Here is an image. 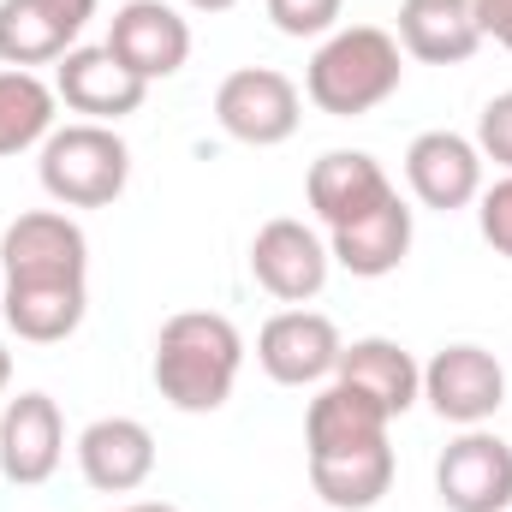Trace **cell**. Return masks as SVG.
I'll return each instance as SVG.
<instances>
[{
    "instance_id": "obj_1",
    "label": "cell",
    "mask_w": 512,
    "mask_h": 512,
    "mask_svg": "<svg viewBox=\"0 0 512 512\" xmlns=\"http://www.w3.org/2000/svg\"><path fill=\"white\" fill-rule=\"evenodd\" d=\"M239 370H245V340L227 316L215 310H179L161 322L155 334V364L149 376L161 387V399L173 411H221L239 387Z\"/></svg>"
},
{
    "instance_id": "obj_2",
    "label": "cell",
    "mask_w": 512,
    "mask_h": 512,
    "mask_svg": "<svg viewBox=\"0 0 512 512\" xmlns=\"http://www.w3.org/2000/svg\"><path fill=\"white\" fill-rule=\"evenodd\" d=\"M399 78H405V48L376 24H346L322 36V48L310 54L304 96L328 120H364L399 90Z\"/></svg>"
},
{
    "instance_id": "obj_3",
    "label": "cell",
    "mask_w": 512,
    "mask_h": 512,
    "mask_svg": "<svg viewBox=\"0 0 512 512\" xmlns=\"http://www.w3.org/2000/svg\"><path fill=\"white\" fill-rule=\"evenodd\" d=\"M36 173L60 209H108L131 179V149L114 126H96V120L54 126L42 143Z\"/></svg>"
},
{
    "instance_id": "obj_4",
    "label": "cell",
    "mask_w": 512,
    "mask_h": 512,
    "mask_svg": "<svg viewBox=\"0 0 512 512\" xmlns=\"http://www.w3.org/2000/svg\"><path fill=\"white\" fill-rule=\"evenodd\" d=\"M423 399L441 423L453 429H483L501 405H507V370L495 352L459 340V346H441L429 364H423Z\"/></svg>"
},
{
    "instance_id": "obj_5",
    "label": "cell",
    "mask_w": 512,
    "mask_h": 512,
    "mask_svg": "<svg viewBox=\"0 0 512 512\" xmlns=\"http://www.w3.org/2000/svg\"><path fill=\"white\" fill-rule=\"evenodd\" d=\"M215 120L227 137H239V143H251V149H274V143H286L298 120H304V96H298V84L286 78V72H274V66H239V72H227L221 78V90H215Z\"/></svg>"
},
{
    "instance_id": "obj_6",
    "label": "cell",
    "mask_w": 512,
    "mask_h": 512,
    "mask_svg": "<svg viewBox=\"0 0 512 512\" xmlns=\"http://www.w3.org/2000/svg\"><path fill=\"white\" fill-rule=\"evenodd\" d=\"M340 352H346V340H340V328H334V316H322V310H280V316H268L262 322V334H256V364H262V376L280 387H316L328 382L334 370H340Z\"/></svg>"
},
{
    "instance_id": "obj_7",
    "label": "cell",
    "mask_w": 512,
    "mask_h": 512,
    "mask_svg": "<svg viewBox=\"0 0 512 512\" xmlns=\"http://www.w3.org/2000/svg\"><path fill=\"white\" fill-rule=\"evenodd\" d=\"M435 495L447 512H507L512 507V447L489 429H459L435 459Z\"/></svg>"
},
{
    "instance_id": "obj_8",
    "label": "cell",
    "mask_w": 512,
    "mask_h": 512,
    "mask_svg": "<svg viewBox=\"0 0 512 512\" xmlns=\"http://www.w3.org/2000/svg\"><path fill=\"white\" fill-rule=\"evenodd\" d=\"M0 268L6 280H84L90 239L66 209H30L0 233Z\"/></svg>"
},
{
    "instance_id": "obj_9",
    "label": "cell",
    "mask_w": 512,
    "mask_h": 512,
    "mask_svg": "<svg viewBox=\"0 0 512 512\" xmlns=\"http://www.w3.org/2000/svg\"><path fill=\"white\" fill-rule=\"evenodd\" d=\"M108 54L143 84H161L191 60V24L167 0H126L108 24Z\"/></svg>"
},
{
    "instance_id": "obj_10",
    "label": "cell",
    "mask_w": 512,
    "mask_h": 512,
    "mask_svg": "<svg viewBox=\"0 0 512 512\" xmlns=\"http://www.w3.org/2000/svg\"><path fill=\"white\" fill-rule=\"evenodd\" d=\"M405 185L423 209H471L483 197V149L459 131H417L405 149Z\"/></svg>"
},
{
    "instance_id": "obj_11",
    "label": "cell",
    "mask_w": 512,
    "mask_h": 512,
    "mask_svg": "<svg viewBox=\"0 0 512 512\" xmlns=\"http://www.w3.org/2000/svg\"><path fill=\"white\" fill-rule=\"evenodd\" d=\"M328 268H334L328 239H322V233H310V227H304V221H292V215L268 221V227L251 239L256 286H262L268 298H280V304H304V298H316V292L328 286Z\"/></svg>"
},
{
    "instance_id": "obj_12",
    "label": "cell",
    "mask_w": 512,
    "mask_h": 512,
    "mask_svg": "<svg viewBox=\"0 0 512 512\" xmlns=\"http://www.w3.org/2000/svg\"><path fill=\"white\" fill-rule=\"evenodd\" d=\"M54 96H60L72 114L96 120V126H120L126 114L143 108L149 84H143L137 72H126V66L108 54V42H102V48H72L66 60H54Z\"/></svg>"
},
{
    "instance_id": "obj_13",
    "label": "cell",
    "mask_w": 512,
    "mask_h": 512,
    "mask_svg": "<svg viewBox=\"0 0 512 512\" xmlns=\"http://www.w3.org/2000/svg\"><path fill=\"white\" fill-rule=\"evenodd\" d=\"M66 459V423L48 393H18L0 411V471L18 489H36L60 471Z\"/></svg>"
},
{
    "instance_id": "obj_14",
    "label": "cell",
    "mask_w": 512,
    "mask_h": 512,
    "mask_svg": "<svg viewBox=\"0 0 512 512\" xmlns=\"http://www.w3.org/2000/svg\"><path fill=\"white\" fill-rule=\"evenodd\" d=\"M304 197H310L316 221L334 233V227H352L358 215L382 209L387 197H393V179L382 173V161L370 149H328V155L310 161Z\"/></svg>"
},
{
    "instance_id": "obj_15",
    "label": "cell",
    "mask_w": 512,
    "mask_h": 512,
    "mask_svg": "<svg viewBox=\"0 0 512 512\" xmlns=\"http://www.w3.org/2000/svg\"><path fill=\"white\" fill-rule=\"evenodd\" d=\"M78 471L96 495H131L155 471V435L137 417H96L78 435Z\"/></svg>"
},
{
    "instance_id": "obj_16",
    "label": "cell",
    "mask_w": 512,
    "mask_h": 512,
    "mask_svg": "<svg viewBox=\"0 0 512 512\" xmlns=\"http://www.w3.org/2000/svg\"><path fill=\"white\" fill-rule=\"evenodd\" d=\"M387 423L393 417L370 393H358L346 382H328L310 399V411H304V453L310 459H340V453L376 447V441H387Z\"/></svg>"
},
{
    "instance_id": "obj_17",
    "label": "cell",
    "mask_w": 512,
    "mask_h": 512,
    "mask_svg": "<svg viewBox=\"0 0 512 512\" xmlns=\"http://www.w3.org/2000/svg\"><path fill=\"white\" fill-rule=\"evenodd\" d=\"M84 310H90V286L84 280H6V292H0L6 328L18 340H30V346L72 340L84 328Z\"/></svg>"
},
{
    "instance_id": "obj_18",
    "label": "cell",
    "mask_w": 512,
    "mask_h": 512,
    "mask_svg": "<svg viewBox=\"0 0 512 512\" xmlns=\"http://www.w3.org/2000/svg\"><path fill=\"white\" fill-rule=\"evenodd\" d=\"M393 42L423 66H465L483 48L477 6L471 0H399V36Z\"/></svg>"
},
{
    "instance_id": "obj_19",
    "label": "cell",
    "mask_w": 512,
    "mask_h": 512,
    "mask_svg": "<svg viewBox=\"0 0 512 512\" xmlns=\"http://www.w3.org/2000/svg\"><path fill=\"white\" fill-rule=\"evenodd\" d=\"M334 382H346V387H358V393H370L387 417H405V411L423 399V364H417V358H411L399 340L370 334V340H352V346L340 352V370H334Z\"/></svg>"
},
{
    "instance_id": "obj_20",
    "label": "cell",
    "mask_w": 512,
    "mask_h": 512,
    "mask_svg": "<svg viewBox=\"0 0 512 512\" xmlns=\"http://www.w3.org/2000/svg\"><path fill=\"white\" fill-rule=\"evenodd\" d=\"M328 256H334L346 274H358V280L393 274V268L411 256V209H405V197L393 191L382 209L358 215L352 227H334V233H328Z\"/></svg>"
},
{
    "instance_id": "obj_21",
    "label": "cell",
    "mask_w": 512,
    "mask_h": 512,
    "mask_svg": "<svg viewBox=\"0 0 512 512\" xmlns=\"http://www.w3.org/2000/svg\"><path fill=\"white\" fill-rule=\"evenodd\" d=\"M310 489L328 501L334 512H370L393 489V447H358L340 459H310Z\"/></svg>"
},
{
    "instance_id": "obj_22",
    "label": "cell",
    "mask_w": 512,
    "mask_h": 512,
    "mask_svg": "<svg viewBox=\"0 0 512 512\" xmlns=\"http://www.w3.org/2000/svg\"><path fill=\"white\" fill-rule=\"evenodd\" d=\"M54 108H60L54 84H42L36 72L6 66V72H0V161L18 155V149L48 143V131H54Z\"/></svg>"
},
{
    "instance_id": "obj_23",
    "label": "cell",
    "mask_w": 512,
    "mask_h": 512,
    "mask_svg": "<svg viewBox=\"0 0 512 512\" xmlns=\"http://www.w3.org/2000/svg\"><path fill=\"white\" fill-rule=\"evenodd\" d=\"M72 48H78V42H72L48 12H36L30 0H0V66L30 72V66L66 60Z\"/></svg>"
},
{
    "instance_id": "obj_24",
    "label": "cell",
    "mask_w": 512,
    "mask_h": 512,
    "mask_svg": "<svg viewBox=\"0 0 512 512\" xmlns=\"http://www.w3.org/2000/svg\"><path fill=\"white\" fill-rule=\"evenodd\" d=\"M268 6V18H274V30L280 36H334L340 30V6L346 0H262Z\"/></svg>"
},
{
    "instance_id": "obj_25",
    "label": "cell",
    "mask_w": 512,
    "mask_h": 512,
    "mask_svg": "<svg viewBox=\"0 0 512 512\" xmlns=\"http://www.w3.org/2000/svg\"><path fill=\"white\" fill-rule=\"evenodd\" d=\"M477 149H483V161H495V167L512 173V90H501V96L477 114Z\"/></svg>"
},
{
    "instance_id": "obj_26",
    "label": "cell",
    "mask_w": 512,
    "mask_h": 512,
    "mask_svg": "<svg viewBox=\"0 0 512 512\" xmlns=\"http://www.w3.org/2000/svg\"><path fill=\"white\" fill-rule=\"evenodd\" d=\"M477 227H483V239L501 256H512V173L477 197Z\"/></svg>"
},
{
    "instance_id": "obj_27",
    "label": "cell",
    "mask_w": 512,
    "mask_h": 512,
    "mask_svg": "<svg viewBox=\"0 0 512 512\" xmlns=\"http://www.w3.org/2000/svg\"><path fill=\"white\" fill-rule=\"evenodd\" d=\"M30 6H36V12H48L72 42H78V36H84V24L96 18V0H30Z\"/></svg>"
},
{
    "instance_id": "obj_28",
    "label": "cell",
    "mask_w": 512,
    "mask_h": 512,
    "mask_svg": "<svg viewBox=\"0 0 512 512\" xmlns=\"http://www.w3.org/2000/svg\"><path fill=\"white\" fill-rule=\"evenodd\" d=\"M471 6H477V30L495 36V42L512 54V0H471Z\"/></svg>"
},
{
    "instance_id": "obj_29",
    "label": "cell",
    "mask_w": 512,
    "mask_h": 512,
    "mask_svg": "<svg viewBox=\"0 0 512 512\" xmlns=\"http://www.w3.org/2000/svg\"><path fill=\"white\" fill-rule=\"evenodd\" d=\"M185 6H191V12H233L239 0H185Z\"/></svg>"
},
{
    "instance_id": "obj_30",
    "label": "cell",
    "mask_w": 512,
    "mask_h": 512,
    "mask_svg": "<svg viewBox=\"0 0 512 512\" xmlns=\"http://www.w3.org/2000/svg\"><path fill=\"white\" fill-rule=\"evenodd\" d=\"M114 512H179V507H167V501H131V507H114Z\"/></svg>"
},
{
    "instance_id": "obj_31",
    "label": "cell",
    "mask_w": 512,
    "mask_h": 512,
    "mask_svg": "<svg viewBox=\"0 0 512 512\" xmlns=\"http://www.w3.org/2000/svg\"><path fill=\"white\" fill-rule=\"evenodd\" d=\"M12 387V352H6V340H0V393Z\"/></svg>"
}]
</instances>
